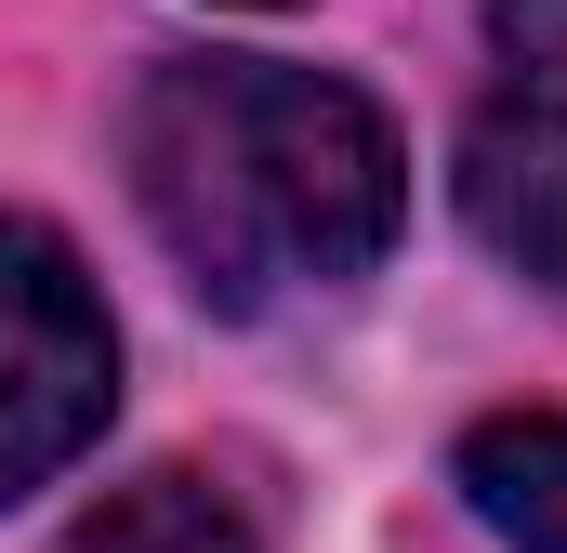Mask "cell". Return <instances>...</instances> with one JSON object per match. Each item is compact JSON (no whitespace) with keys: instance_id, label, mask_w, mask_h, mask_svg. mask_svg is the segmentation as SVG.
Masks as SVG:
<instances>
[{"instance_id":"obj_1","label":"cell","mask_w":567,"mask_h":553,"mask_svg":"<svg viewBox=\"0 0 567 553\" xmlns=\"http://www.w3.org/2000/svg\"><path fill=\"white\" fill-rule=\"evenodd\" d=\"M133 198L158 251L225 316L330 303L396 251L410 158L396 119L278 53H172L133 93Z\"/></svg>"},{"instance_id":"obj_2","label":"cell","mask_w":567,"mask_h":553,"mask_svg":"<svg viewBox=\"0 0 567 553\" xmlns=\"http://www.w3.org/2000/svg\"><path fill=\"white\" fill-rule=\"evenodd\" d=\"M120 409V330L80 251L27 211H0V501L53 488Z\"/></svg>"},{"instance_id":"obj_3","label":"cell","mask_w":567,"mask_h":553,"mask_svg":"<svg viewBox=\"0 0 567 553\" xmlns=\"http://www.w3.org/2000/svg\"><path fill=\"white\" fill-rule=\"evenodd\" d=\"M462 225L515 276L567 290V80H502L462 119Z\"/></svg>"},{"instance_id":"obj_4","label":"cell","mask_w":567,"mask_h":553,"mask_svg":"<svg viewBox=\"0 0 567 553\" xmlns=\"http://www.w3.org/2000/svg\"><path fill=\"white\" fill-rule=\"evenodd\" d=\"M462 501L502 553H567V409H502L462 435Z\"/></svg>"},{"instance_id":"obj_5","label":"cell","mask_w":567,"mask_h":553,"mask_svg":"<svg viewBox=\"0 0 567 553\" xmlns=\"http://www.w3.org/2000/svg\"><path fill=\"white\" fill-rule=\"evenodd\" d=\"M53 553H251V514L212 474H133V488H106Z\"/></svg>"},{"instance_id":"obj_6","label":"cell","mask_w":567,"mask_h":553,"mask_svg":"<svg viewBox=\"0 0 567 553\" xmlns=\"http://www.w3.org/2000/svg\"><path fill=\"white\" fill-rule=\"evenodd\" d=\"M502 53H528V80H567V0H488Z\"/></svg>"}]
</instances>
